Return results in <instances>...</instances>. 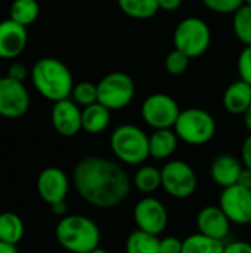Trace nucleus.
Instances as JSON below:
<instances>
[{"mask_svg": "<svg viewBox=\"0 0 251 253\" xmlns=\"http://www.w3.org/2000/svg\"><path fill=\"white\" fill-rule=\"evenodd\" d=\"M121 12L133 19H149L160 10L158 0H117Z\"/></svg>", "mask_w": 251, "mask_h": 253, "instance_id": "22", "label": "nucleus"}, {"mask_svg": "<svg viewBox=\"0 0 251 253\" xmlns=\"http://www.w3.org/2000/svg\"><path fill=\"white\" fill-rule=\"evenodd\" d=\"M207 9L220 15L235 13L241 6L246 4V0H201Z\"/></svg>", "mask_w": 251, "mask_h": 253, "instance_id": "30", "label": "nucleus"}, {"mask_svg": "<svg viewBox=\"0 0 251 253\" xmlns=\"http://www.w3.org/2000/svg\"><path fill=\"white\" fill-rule=\"evenodd\" d=\"M246 4H250L251 6V0H246Z\"/></svg>", "mask_w": 251, "mask_h": 253, "instance_id": "42", "label": "nucleus"}, {"mask_svg": "<svg viewBox=\"0 0 251 253\" xmlns=\"http://www.w3.org/2000/svg\"><path fill=\"white\" fill-rule=\"evenodd\" d=\"M244 169V165L232 154L217 156L210 166L212 179L222 188H228L238 182V178Z\"/></svg>", "mask_w": 251, "mask_h": 253, "instance_id": "17", "label": "nucleus"}, {"mask_svg": "<svg viewBox=\"0 0 251 253\" xmlns=\"http://www.w3.org/2000/svg\"><path fill=\"white\" fill-rule=\"evenodd\" d=\"M229 227L231 221L226 216V213L220 209V206H206L197 215L198 233L207 237L223 242L229 234Z\"/></svg>", "mask_w": 251, "mask_h": 253, "instance_id": "16", "label": "nucleus"}, {"mask_svg": "<svg viewBox=\"0 0 251 253\" xmlns=\"http://www.w3.org/2000/svg\"><path fill=\"white\" fill-rule=\"evenodd\" d=\"M126 253H160V239L145 231H133L126 240Z\"/></svg>", "mask_w": 251, "mask_h": 253, "instance_id": "25", "label": "nucleus"}, {"mask_svg": "<svg viewBox=\"0 0 251 253\" xmlns=\"http://www.w3.org/2000/svg\"><path fill=\"white\" fill-rule=\"evenodd\" d=\"M183 0H158V6L160 9L166 10V12H173L176 9H179L182 6Z\"/></svg>", "mask_w": 251, "mask_h": 253, "instance_id": "36", "label": "nucleus"}, {"mask_svg": "<svg viewBox=\"0 0 251 253\" xmlns=\"http://www.w3.org/2000/svg\"><path fill=\"white\" fill-rule=\"evenodd\" d=\"M198 185V178L191 165L183 160H170L161 168V187L179 200L189 199Z\"/></svg>", "mask_w": 251, "mask_h": 253, "instance_id": "8", "label": "nucleus"}, {"mask_svg": "<svg viewBox=\"0 0 251 253\" xmlns=\"http://www.w3.org/2000/svg\"><path fill=\"white\" fill-rule=\"evenodd\" d=\"M55 237L70 253H90L99 248L101 231L95 221L83 215H67L59 219Z\"/></svg>", "mask_w": 251, "mask_h": 253, "instance_id": "3", "label": "nucleus"}, {"mask_svg": "<svg viewBox=\"0 0 251 253\" xmlns=\"http://www.w3.org/2000/svg\"><path fill=\"white\" fill-rule=\"evenodd\" d=\"M6 76L13 79V80H16V82H24L27 79V76H28V70H27V67L22 62H13L9 67Z\"/></svg>", "mask_w": 251, "mask_h": 253, "instance_id": "33", "label": "nucleus"}, {"mask_svg": "<svg viewBox=\"0 0 251 253\" xmlns=\"http://www.w3.org/2000/svg\"><path fill=\"white\" fill-rule=\"evenodd\" d=\"M225 243L217 239L207 237L201 233L192 234L183 240L182 253H223Z\"/></svg>", "mask_w": 251, "mask_h": 253, "instance_id": "23", "label": "nucleus"}, {"mask_svg": "<svg viewBox=\"0 0 251 253\" xmlns=\"http://www.w3.org/2000/svg\"><path fill=\"white\" fill-rule=\"evenodd\" d=\"M232 28L237 39L246 46H251V6H241L232 18Z\"/></svg>", "mask_w": 251, "mask_h": 253, "instance_id": "27", "label": "nucleus"}, {"mask_svg": "<svg viewBox=\"0 0 251 253\" xmlns=\"http://www.w3.org/2000/svg\"><path fill=\"white\" fill-rule=\"evenodd\" d=\"M90 253H109L108 251H105V249H102V248H96L93 252H90Z\"/></svg>", "mask_w": 251, "mask_h": 253, "instance_id": "41", "label": "nucleus"}, {"mask_svg": "<svg viewBox=\"0 0 251 253\" xmlns=\"http://www.w3.org/2000/svg\"><path fill=\"white\" fill-rule=\"evenodd\" d=\"M238 71L241 80L251 84V46H246L238 56Z\"/></svg>", "mask_w": 251, "mask_h": 253, "instance_id": "31", "label": "nucleus"}, {"mask_svg": "<svg viewBox=\"0 0 251 253\" xmlns=\"http://www.w3.org/2000/svg\"><path fill=\"white\" fill-rule=\"evenodd\" d=\"M179 136L175 129H155L149 135V156L157 160L170 159L178 148Z\"/></svg>", "mask_w": 251, "mask_h": 253, "instance_id": "19", "label": "nucleus"}, {"mask_svg": "<svg viewBox=\"0 0 251 253\" xmlns=\"http://www.w3.org/2000/svg\"><path fill=\"white\" fill-rule=\"evenodd\" d=\"M183 240H179L178 237H164L160 240V253H182Z\"/></svg>", "mask_w": 251, "mask_h": 253, "instance_id": "32", "label": "nucleus"}, {"mask_svg": "<svg viewBox=\"0 0 251 253\" xmlns=\"http://www.w3.org/2000/svg\"><path fill=\"white\" fill-rule=\"evenodd\" d=\"M40 6L37 0H13L9 9V18L24 27H30L38 18Z\"/></svg>", "mask_w": 251, "mask_h": 253, "instance_id": "24", "label": "nucleus"}, {"mask_svg": "<svg viewBox=\"0 0 251 253\" xmlns=\"http://www.w3.org/2000/svg\"><path fill=\"white\" fill-rule=\"evenodd\" d=\"M241 160L246 168L251 169V133L246 138L243 148H241Z\"/></svg>", "mask_w": 251, "mask_h": 253, "instance_id": "35", "label": "nucleus"}, {"mask_svg": "<svg viewBox=\"0 0 251 253\" xmlns=\"http://www.w3.org/2000/svg\"><path fill=\"white\" fill-rule=\"evenodd\" d=\"M133 185L143 194L155 193L161 187V169L155 166H142L133 176Z\"/></svg>", "mask_w": 251, "mask_h": 253, "instance_id": "26", "label": "nucleus"}, {"mask_svg": "<svg viewBox=\"0 0 251 253\" xmlns=\"http://www.w3.org/2000/svg\"><path fill=\"white\" fill-rule=\"evenodd\" d=\"M133 218L138 225V230L154 236L161 234L169 224L167 209L155 197L141 199L133 209Z\"/></svg>", "mask_w": 251, "mask_h": 253, "instance_id": "11", "label": "nucleus"}, {"mask_svg": "<svg viewBox=\"0 0 251 253\" xmlns=\"http://www.w3.org/2000/svg\"><path fill=\"white\" fill-rule=\"evenodd\" d=\"M114 156L126 165H142L149 156V136L136 125L115 127L109 139Z\"/></svg>", "mask_w": 251, "mask_h": 253, "instance_id": "4", "label": "nucleus"}, {"mask_svg": "<svg viewBox=\"0 0 251 253\" xmlns=\"http://www.w3.org/2000/svg\"><path fill=\"white\" fill-rule=\"evenodd\" d=\"M31 80L36 90L52 102L70 98L74 87L70 68L61 59L52 56L36 61L31 68Z\"/></svg>", "mask_w": 251, "mask_h": 253, "instance_id": "2", "label": "nucleus"}, {"mask_svg": "<svg viewBox=\"0 0 251 253\" xmlns=\"http://www.w3.org/2000/svg\"><path fill=\"white\" fill-rule=\"evenodd\" d=\"M220 209L237 225L251 224V190L240 184L223 188L219 199Z\"/></svg>", "mask_w": 251, "mask_h": 253, "instance_id": "12", "label": "nucleus"}, {"mask_svg": "<svg viewBox=\"0 0 251 253\" xmlns=\"http://www.w3.org/2000/svg\"><path fill=\"white\" fill-rule=\"evenodd\" d=\"M50 211H52V213H53L55 216L64 218L65 213H67V203H65V200H64V202H58V203L50 205Z\"/></svg>", "mask_w": 251, "mask_h": 253, "instance_id": "38", "label": "nucleus"}, {"mask_svg": "<svg viewBox=\"0 0 251 253\" xmlns=\"http://www.w3.org/2000/svg\"><path fill=\"white\" fill-rule=\"evenodd\" d=\"M31 104L28 89L24 82H16L7 76L0 79V116L4 119L22 117Z\"/></svg>", "mask_w": 251, "mask_h": 253, "instance_id": "10", "label": "nucleus"}, {"mask_svg": "<svg viewBox=\"0 0 251 253\" xmlns=\"http://www.w3.org/2000/svg\"><path fill=\"white\" fill-rule=\"evenodd\" d=\"M189 62H191V58L178 50V49H173L167 56H166V61H164V67H166V71L172 76H180L183 74L188 67H189Z\"/></svg>", "mask_w": 251, "mask_h": 253, "instance_id": "29", "label": "nucleus"}, {"mask_svg": "<svg viewBox=\"0 0 251 253\" xmlns=\"http://www.w3.org/2000/svg\"><path fill=\"white\" fill-rule=\"evenodd\" d=\"M70 188L67 173L55 166L46 168L37 178V193L43 202L49 206L58 202H64Z\"/></svg>", "mask_w": 251, "mask_h": 253, "instance_id": "13", "label": "nucleus"}, {"mask_svg": "<svg viewBox=\"0 0 251 253\" xmlns=\"http://www.w3.org/2000/svg\"><path fill=\"white\" fill-rule=\"evenodd\" d=\"M212 42V31L207 22L198 16L182 19L173 33L175 49L186 53L191 59L207 52Z\"/></svg>", "mask_w": 251, "mask_h": 253, "instance_id": "6", "label": "nucleus"}, {"mask_svg": "<svg viewBox=\"0 0 251 253\" xmlns=\"http://www.w3.org/2000/svg\"><path fill=\"white\" fill-rule=\"evenodd\" d=\"M0 253H18L15 245H9L4 242H0Z\"/></svg>", "mask_w": 251, "mask_h": 253, "instance_id": "39", "label": "nucleus"}, {"mask_svg": "<svg viewBox=\"0 0 251 253\" xmlns=\"http://www.w3.org/2000/svg\"><path fill=\"white\" fill-rule=\"evenodd\" d=\"M111 122V110L102 105L101 102H95L81 110V125L83 130L92 135L102 133Z\"/></svg>", "mask_w": 251, "mask_h": 253, "instance_id": "20", "label": "nucleus"}, {"mask_svg": "<svg viewBox=\"0 0 251 253\" xmlns=\"http://www.w3.org/2000/svg\"><path fill=\"white\" fill-rule=\"evenodd\" d=\"M50 120H52L53 129L59 135L67 136V138L74 136L80 130H83L81 108L71 98L53 102Z\"/></svg>", "mask_w": 251, "mask_h": 253, "instance_id": "14", "label": "nucleus"}, {"mask_svg": "<svg viewBox=\"0 0 251 253\" xmlns=\"http://www.w3.org/2000/svg\"><path fill=\"white\" fill-rule=\"evenodd\" d=\"M71 99L78 107H87L98 102V84L92 82H80L74 84L71 92Z\"/></svg>", "mask_w": 251, "mask_h": 253, "instance_id": "28", "label": "nucleus"}, {"mask_svg": "<svg viewBox=\"0 0 251 253\" xmlns=\"http://www.w3.org/2000/svg\"><path fill=\"white\" fill-rule=\"evenodd\" d=\"M135 98V82L123 71H112L98 83V102L111 111L126 108Z\"/></svg>", "mask_w": 251, "mask_h": 253, "instance_id": "7", "label": "nucleus"}, {"mask_svg": "<svg viewBox=\"0 0 251 253\" xmlns=\"http://www.w3.org/2000/svg\"><path fill=\"white\" fill-rule=\"evenodd\" d=\"M179 104L167 93L149 95L141 108L142 119L148 126L155 129H173L180 114Z\"/></svg>", "mask_w": 251, "mask_h": 253, "instance_id": "9", "label": "nucleus"}, {"mask_svg": "<svg viewBox=\"0 0 251 253\" xmlns=\"http://www.w3.org/2000/svg\"><path fill=\"white\" fill-rule=\"evenodd\" d=\"M25 233L24 222L19 215L13 212L0 213V242L9 245H18Z\"/></svg>", "mask_w": 251, "mask_h": 253, "instance_id": "21", "label": "nucleus"}, {"mask_svg": "<svg viewBox=\"0 0 251 253\" xmlns=\"http://www.w3.org/2000/svg\"><path fill=\"white\" fill-rule=\"evenodd\" d=\"M222 102L228 113L234 116L244 114L251 105V84L241 79L231 83L223 93Z\"/></svg>", "mask_w": 251, "mask_h": 253, "instance_id": "18", "label": "nucleus"}, {"mask_svg": "<svg viewBox=\"0 0 251 253\" xmlns=\"http://www.w3.org/2000/svg\"><path fill=\"white\" fill-rule=\"evenodd\" d=\"M243 116H244V125H246L247 130L251 133V105L249 107V110H247Z\"/></svg>", "mask_w": 251, "mask_h": 253, "instance_id": "40", "label": "nucleus"}, {"mask_svg": "<svg viewBox=\"0 0 251 253\" xmlns=\"http://www.w3.org/2000/svg\"><path fill=\"white\" fill-rule=\"evenodd\" d=\"M72 184L78 196L98 209L118 206L132 188L127 172L118 163L99 156L84 157L75 165Z\"/></svg>", "mask_w": 251, "mask_h": 253, "instance_id": "1", "label": "nucleus"}, {"mask_svg": "<svg viewBox=\"0 0 251 253\" xmlns=\"http://www.w3.org/2000/svg\"><path fill=\"white\" fill-rule=\"evenodd\" d=\"M28 33L27 27L12 21L10 18L0 22V58L15 59L27 47Z\"/></svg>", "mask_w": 251, "mask_h": 253, "instance_id": "15", "label": "nucleus"}, {"mask_svg": "<svg viewBox=\"0 0 251 253\" xmlns=\"http://www.w3.org/2000/svg\"><path fill=\"white\" fill-rule=\"evenodd\" d=\"M173 129L180 141L198 147L215 138L216 120L203 108H186L180 111Z\"/></svg>", "mask_w": 251, "mask_h": 253, "instance_id": "5", "label": "nucleus"}, {"mask_svg": "<svg viewBox=\"0 0 251 253\" xmlns=\"http://www.w3.org/2000/svg\"><path fill=\"white\" fill-rule=\"evenodd\" d=\"M237 184H240V185H243V187L250 188L251 190V169L244 166V169H243V172H241V175H240Z\"/></svg>", "mask_w": 251, "mask_h": 253, "instance_id": "37", "label": "nucleus"}, {"mask_svg": "<svg viewBox=\"0 0 251 253\" xmlns=\"http://www.w3.org/2000/svg\"><path fill=\"white\" fill-rule=\"evenodd\" d=\"M223 253H251V245L247 242H232L225 245Z\"/></svg>", "mask_w": 251, "mask_h": 253, "instance_id": "34", "label": "nucleus"}]
</instances>
